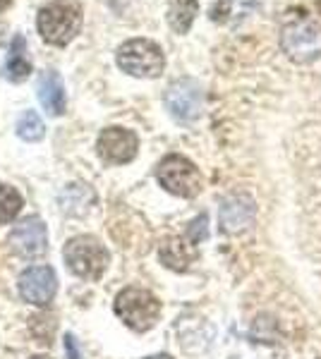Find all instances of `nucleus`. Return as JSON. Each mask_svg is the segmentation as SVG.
I'll use <instances>...</instances> for the list:
<instances>
[{
	"label": "nucleus",
	"instance_id": "nucleus-8",
	"mask_svg": "<svg viewBox=\"0 0 321 359\" xmlns=\"http://www.w3.org/2000/svg\"><path fill=\"white\" fill-rule=\"evenodd\" d=\"M8 245L17 257L34 262V259L44 257L48 252V230H46L41 218L32 216L27 221H22L20 225H15L13 233L8 237Z\"/></svg>",
	"mask_w": 321,
	"mask_h": 359
},
{
	"label": "nucleus",
	"instance_id": "nucleus-2",
	"mask_svg": "<svg viewBox=\"0 0 321 359\" xmlns=\"http://www.w3.org/2000/svg\"><path fill=\"white\" fill-rule=\"evenodd\" d=\"M37 27L46 43L67 46L81 29V10L70 0H53L39 10Z\"/></svg>",
	"mask_w": 321,
	"mask_h": 359
},
{
	"label": "nucleus",
	"instance_id": "nucleus-13",
	"mask_svg": "<svg viewBox=\"0 0 321 359\" xmlns=\"http://www.w3.org/2000/svg\"><path fill=\"white\" fill-rule=\"evenodd\" d=\"M197 257V247L188 237H168L159 249V259L171 271H188Z\"/></svg>",
	"mask_w": 321,
	"mask_h": 359
},
{
	"label": "nucleus",
	"instance_id": "nucleus-21",
	"mask_svg": "<svg viewBox=\"0 0 321 359\" xmlns=\"http://www.w3.org/2000/svg\"><path fill=\"white\" fill-rule=\"evenodd\" d=\"M65 352H67V359H84L79 352V345L77 340H74V335H65Z\"/></svg>",
	"mask_w": 321,
	"mask_h": 359
},
{
	"label": "nucleus",
	"instance_id": "nucleus-1",
	"mask_svg": "<svg viewBox=\"0 0 321 359\" xmlns=\"http://www.w3.org/2000/svg\"><path fill=\"white\" fill-rule=\"evenodd\" d=\"M115 314L127 328L134 333H147L159 323L161 318V302L154 292L144 287H125L118 292L113 304Z\"/></svg>",
	"mask_w": 321,
	"mask_h": 359
},
{
	"label": "nucleus",
	"instance_id": "nucleus-12",
	"mask_svg": "<svg viewBox=\"0 0 321 359\" xmlns=\"http://www.w3.org/2000/svg\"><path fill=\"white\" fill-rule=\"evenodd\" d=\"M39 101L44 106V111L48 115H63L65 113V86H63L60 74L53 72V69H46L39 77V86H37Z\"/></svg>",
	"mask_w": 321,
	"mask_h": 359
},
{
	"label": "nucleus",
	"instance_id": "nucleus-11",
	"mask_svg": "<svg viewBox=\"0 0 321 359\" xmlns=\"http://www.w3.org/2000/svg\"><path fill=\"white\" fill-rule=\"evenodd\" d=\"M254 221V204L249 196L235 194L223 201L221 206V225L225 233H240V230L249 228Z\"/></svg>",
	"mask_w": 321,
	"mask_h": 359
},
{
	"label": "nucleus",
	"instance_id": "nucleus-4",
	"mask_svg": "<svg viewBox=\"0 0 321 359\" xmlns=\"http://www.w3.org/2000/svg\"><path fill=\"white\" fill-rule=\"evenodd\" d=\"M156 180L166 192H171L180 199H195L204 189V177L188 156L168 154L156 165Z\"/></svg>",
	"mask_w": 321,
	"mask_h": 359
},
{
	"label": "nucleus",
	"instance_id": "nucleus-7",
	"mask_svg": "<svg viewBox=\"0 0 321 359\" xmlns=\"http://www.w3.org/2000/svg\"><path fill=\"white\" fill-rule=\"evenodd\" d=\"M163 101H166L168 113H171L175 120H180V123H192V120H197L202 113L204 91H202L199 82L185 77V79H178V82H173L168 86Z\"/></svg>",
	"mask_w": 321,
	"mask_h": 359
},
{
	"label": "nucleus",
	"instance_id": "nucleus-15",
	"mask_svg": "<svg viewBox=\"0 0 321 359\" xmlns=\"http://www.w3.org/2000/svg\"><path fill=\"white\" fill-rule=\"evenodd\" d=\"M199 15V0H168V25L175 34H188Z\"/></svg>",
	"mask_w": 321,
	"mask_h": 359
},
{
	"label": "nucleus",
	"instance_id": "nucleus-5",
	"mask_svg": "<svg viewBox=\"0 0 321 359\" xmlns=\"http://www.w3.org/2000/svg\"><path fill=\"white\" fill-rule=\"evenodd\" d=\"M63 257H65L70 273L84 278V280H98V278L106 273L110 264L108 249L94 235L72 237L65 245V249H63Z\"/></svg>",
	"mask_w": 321,
	"mask_h": 359
},
{
	"label": "nucleus",
	"instance_id": "nucleus-17",
	"mask_svg": "<svg viewBox=\"0 0 321 359\" xmlns=\"http://www.w3.org/2000/svg\"><path fill=\"white\" fill-rule=\"evenodd\" d=\"M17 135L25 139V142H39V139H44V135H46L44 120H41L34 111H25L20 118V123H17Z\"/></svg>",
	"mask_w": 321,
	"mask_h": 359
},
{
	"label": "nucleus",
	"instance_id": "nucleus-18",
	"mask_svg": "<svg viewBox=\"0 0 321 359\" xmlns=\"http://www.w3.org/2000/svg\"><path fill=\"white\" fill-rule=\"evenodd\" d=\"M29 328H32V335L37 340H41L44 345H51V338H53L55 331V318L51 314H39L29 318Z\"/></svg>",
	"mask_w": 321,
	"mask_h": 359
},
{
	"label": "nucleus",
	"instance_id": "nucleus-6",
	"mask_svg": "<svg viewBox=\"0 0 321 359\" xmlns=\"http://www.w3.org/2000/svg\"><path fill=\"white\" fill-rule=\"evenodd\" d=\"M281 46L295 62H309L321 55V27L312 20L297 17L281 32Z\"/></svg>",
	"mask_w": 321,
	"mask_h": 359
},
{
	"label": "nucleus",
	"instance_id": "nucleus-3",
	"mask_svg": "<svg viewBox=\"0 0 321 359\" xmlns=\"http://www.w3.org/2000/svg\"><path fill=\"white\" fill-rule=\"evenodd\" d=\"M115 62L125 74L142 79H156L166 69L163 48L151 39H130L118 48Z\"/></svg>",
	"mask_w": 321,
	"mask_h": 359
},
{
	"label": "nucleus",
	"instance_id": "nucleus-24",
	"mask_svg": "<svg viewBox=\"0 0 321 359\" xmlns=\"http://www.w3.org/2000/svg\"><path fill=\"white\" fill-rule=\"evenodd\" d=\"M29 359H51L48 355H34V357H29Z\"/></svg>",
	"mask_w": 321,
	"mask_h": 359
},
{
	"label": "nucleus",
	"instance_id": "nucleus-23",
	"mask_svg": "<svg viewBox=\"0 0 321 359\" xmlns=\"http://www.w3.org/2000/svg\"><path fill=\"white\" fill-rule=\"evenodd\" d=\"M144 359H173L171 355H154V357H144Z\"/></svg>",
	"mask_w": 321,
	"mask_h": 359
},
{
	"label": "nucleus",
	"instance_id": "nucleus-22",
	"mask_svg": "<svg viewBox=\"0 0 321 359\" xmlns=\"http://www.w3.org/2000/svg\"><path fill=\"white\" fill-rule=\"evenodd\" d=\"M13 5V0H0V10H8Z\"/></svg>",
	"mask_w": 321,
	"mask_h": 359
},
{
	"label": "nucleus",
	"instance_id": "nucleus-16",
	"mask_svg": "<svg viewBox=\"0 0 321 359\" xmlns=\"http://www.w3.org/2000/svg\"><path fill=\"white\" fill-rule=\"evenodd\" d=\"M22 204H25L22 194L15 187H10V184L0 182V225L13 223L20 216Z\"/></svg>",
	"mask_w": 321,
	"mask_h": 359
},
{
	"label": "nucleus",
	"instance_id": "nucleus-19",
	"mask_svg": "<svg viewBox=\"0 0 321 359\" xmlns=\"http://www.w3.org/2000/svg\"><path fill=\"white\" fill-rule=\"evenodd\" d=\"M84 187H86V184H70V187L65 189L70 196H74L72 201H63H63V211L70 213V216H84V213L91 208V204H94V201H81L79 199V194L84 192Z\"/></svg>",
	"mask_w": 321,
	"mask_h": 359
},
{
	"label": "nucleus",
	"instance_id": "nucleus-10",
	"mask_svg": "<svg viewBox=\"0 0 321 359\" xmlns=\"http://www.w3.org/2000/svg\"><path fill=\"white\" fill-rule=\"evenodd\" d=\"M96 151L110 165H125L137 156L139 139L132 130H125V127H106L98 135Z\"/></svg>",
	"mask_w": 321,
	"mask_h": 359
},
{
	"label": "nucleus",
	"instance_id": "nucleus-20",
	"mask_svg": "<svg viewBox=\"0 0 321 359\" xmlns=\"http://www.w3.org/2000/svg\"><path fill=\"white\" fill-rule=\"evenodd\" d=\"M207 223H209V218L202 216L199 218H195V221L190 223V228H188V233H185V237H188V240L192 242V245H199V242H204L207 240V235H209V228H207Z\"/></svg>",
	"mask_w": 321,
	"mask_h": 359
},
{
	"label": "nucleus",
	"instance_id": "nucleus-9",
	"mask_svg": "<svg viewBox=\"0 0 321 359\" xmlns=\"http://www.w3.org/2000/svg\"><path fill=\"white\" fill-rule=\"evenodd\" d=\"M20 297L27 304L34 306H48L55 299L58 292V276L51 266H32L20 276L17 283Z\"/></svg>",
	"mask_w": 321,
	"mask_h": 359
},
{
	"label": "nucleus",
	"instance_id": "nucleus-14",
	"mask_svg": "<svg viewBox=\"0 0 321 359\" xmlns=\"http://www.w3.org/2000/svg\"><path fill=\"white\" fill-rule=\"evenodd\" d=\"M29 74H32V60H29V53H27V39L15 36L13 46H10V50H8L3 77L13 84H20V82H27Z\"/></svg>",
	"mask_w": 321,
	"mask_h": 359
}]
</instances>
